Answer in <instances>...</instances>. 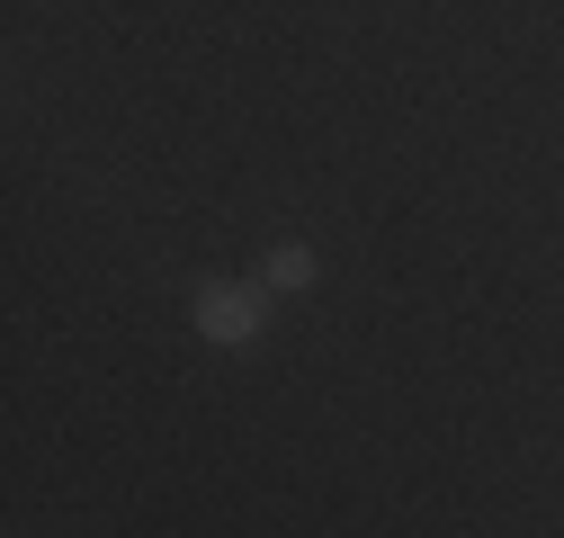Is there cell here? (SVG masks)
<instances>
[{"instance_id": "6da1fadb", "label": "cell", "mask_w": 564, "mask_h": 538, "mask_svg": "<svg viewBox=\"0 0 564 538\" xmlns=\"http://www.w3.org/2000/svg\"><path fill=\"white\" fill-rule=\"evenodd\" d=\"M197 342H216V351H251L260 342V323H269V288L260 279H216V288H197Z\"/></svg>"}, {"instance_id": "7a4b0ae2", "label": "cell", "mask_w": 564, "mask_h": 538, "mask_svg": "<svg viewBox=\"0 0 564 538\" xmlns=\"http://www.w3.org/2000/svg\"><path fill=\"white\" fill-rule=\"evenodd\" d=\"M260 288H269V297L314 288V251H305V243H269V251H260Z\"/></svg>"}]
</instances>
